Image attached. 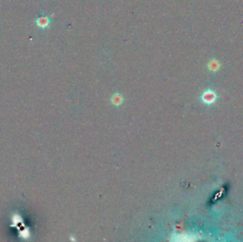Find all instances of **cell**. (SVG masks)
<instances>
[{
    "instance_id": "1",
    "label": "cell",
    "mask_w": 243,
    "mask_h": 242,
    "mask_svg": "<svg viewBox=\"0 0 243 242\" xmlns=\"http://www.w3.org/2000/svg\"><path fill=\"white\" fill-rule=\"evenodd\" d=\"M201 98L204 103L207 104V105H211L215 102L217 99V95L212 89H208L204 92Z\"/></svg>"
},
{
    "instance_id": "2",
    "label": "cell",
    "mask_w": 243,
    "mask_h": 242,
    "mask_svg": "<svg viewBox=\"0 0 243 242\" xmlns=\"http://www.w3.org/2000/svg\"><path fill=\"white\" fill-rule=\"evenodd\" d=\"M220 67V63L218 60L213 59L211 60L208 63V68L210 71L216 72L219 70Z\"/></svg>"
},
{
    "instance_id": "3",
    "label": "cell",
    "mask_w": 243,
    "mask_h": 242,
    "mask_svg": "<svg viewBox=\"0 0 243 242\" xmlns=\"http://www.w3.org/2000/svg\"><path fill=\"white\" fill-rule=\"evenodd\" d=\"M50 19L46 16H41L37 20V24L41 28H46L50 24Z\"/></svg>"
},
{
    "instance_id": "4",
    "label": "cell",
    "mask_w": 243,
    "mask_h": 242,
    "mask_svg": "<svg viewBox=\"0 0 243 242\" xmlns=\"http://www.w3.org/2000/svg\"><path fill=\"white\" fill-rule=\"evenodd\" d=\"M113 101L114 102H115V104L120 103L122 102L121 96L119 95V94H115V95H114L113 97Z\"/></svg>"
}]
</instances>
